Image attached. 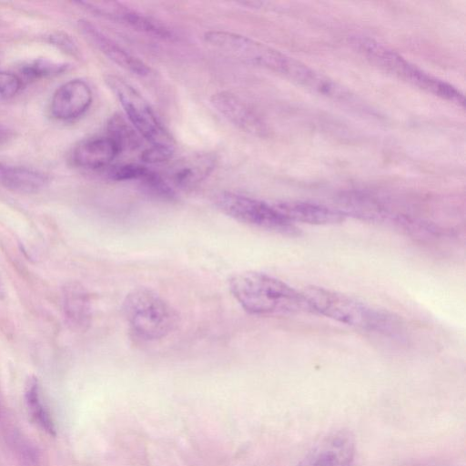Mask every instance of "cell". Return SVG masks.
Returning <instances> with one entry per match:
<instances>
[{"mask_svg": "<svg viewBox=\"0 0 466 466\" xmlns=\"http://www.w3.org/2000/svg\"><path fill=\"white\" fill-rule=\"evenodd\" d=\"M23 82L15 74L0 71V100L9 99L19 93Z\"/></svg>", "mask_w": 466, "mask_h": 466, "instance_id": "603a6c76", "label": "cell"}, {"mask_svg": "<svg viewBox=\"0 0 466 466\" xmlns=\"http://www.w3.org/2000/svg\"><path fill=\"white\" fill-rule=\"evenodd\" d=\"M65 68V65L40 59L25 66L22 71L27 78L35 79L58 74Z\"/></svg>", "mask_w": 466, "mask_h": 466, "instance_id": "7402d4cb", "label": "cell"}, {"mask_svg": "<svg viewBox=\"0 0 466 466\" xmlns=\"http://www.w3.org/2000/svg\"><path fill=\"white\" fill-rule=\"evenodd\" d=\"M142 188L149 195L163 200H173L177 195L171 185L155 171L148 169L139 180Z\"/></svg>", "mask_w": 466, "mask_h": 466, "instance_id": "ffe728a7", "label": "cell"}, {"mask_svg": "<svg viewBox=\"0 0 466 466\" xmlns=\"http://www.w3.org/2000/svg\"><path fill=\"white\" fill-rule=\"evenodd\" d=\"M351 45L359 53L383 70L435 96L464 106L462 94L454 86L423 72L378 41L366 36H354Z\"/></svg>", "mask_w": 466, "mask_h": 466, "instance_id": "277c9868", "label": "cell"}, {"mask_svg": "<svg viewBox=\"0 0 466 466\" xmlns=\"http://www.w3.org/2000/svg\"><path fill=\"white\" fill-rule=\"evenodd\" d=\"M65 316L73 329L86 330L91 322L92 309L89 295L80 283L71 282L63 292Z\"/></svg>", "mask_w": 466, "mask_h": 466, "instance_id": "2e32d148", "label": "cell"}, {"mask_svg": "<svg viewBox=\"0 0 466 466\" xmlns=\"http://www.w3.org/2000/svg\"><path fill=\"white\" fill-rule=\"evenodd\" d=\"M174 148L150 147L141 154V159L147 163H160L169 159Z\"/></svg>", "mask_w": 466, "mask_h": 466, "instance_id": "cb8c5ba5", "label": "cell"}, {"mask_svg": "<svg viewBox=\"0 0 466 466\" xmlns=\"http://www.w3.org/2000/svg\"><path fill=\"white\" fill-rule=\"evenodd\" d=\"M274 205L292 223L330 225L341 222L345 217L339 210L312 202L283 201Z\"/></svg>", "mask_w": 466, "mask_h": 466, "instance_id": "5bb4252c", "label": "cell"}, {"mask_svg": "<svg viewBox=\"0 0 466 466\" xmlns=\"http://www.w3.org/2000/svg\"><path fill=\"white\" fill-rule=\"evenodd\" d=\"M78 26L88 42L120 67L140 76L150 74V67L146 63L117 45L91 22L80 20Z\"/></svg>", "mask_w": 466, "mask_h": 466, "instance_id": "30bf717a", "label": "cell"}, {"mask_svg": "<svg viewBox=\"0 0 466 466\" xmlns=\"http://www.w3.org/2000/svg\"><path fill=\"white\" fill-rule=\"evenodd\" d=\"M228 287L242 309L252 315L282 316L306 310L300 291L266 273H236L229 278Z\"/></svg>", "mask_w": 466, "mask_h": 466, "instance_id": "6da1fadb", "label": "cell"}, {"mask_svg": "<svg viewBox=\"0 0 466 466\" xmlns=\"http://www.w3.org/2000/svg\"><path fill=\"white\" fill-rule=\"evenodd\" d=\"M300 292L306 311L385 335H394L399 329L400 322L390 313L371 308L342 293L316 286L307 287Z\"/></svg>", "mask_w": 466, "mask_h": 466, "instance_id": "7a4b0ae2", "label": "cell"}, {"mask_svg": "<svg viewBox=\"0 0 466 466\" xmlns=\"http://www.w3.org/2000/svg\"><path fill=\"white\" fill-rule=\"evenodd\" d=\"M216 156L211 153H197L174 163L167 175L177 187L189 189L206 179L216 166Z\"/></svg>", "mask_w": 466, "mask_h": 466, "instance_id": "4fadbf2b", "label": "cell"}, {"mask_svg": "<svg viewBox=\"0 0 466 466\" xmlns=\"http://www.w3.org/2000/svg\"><path fill=\"white\" fill-rule=\"evenodd\" d=\"M8 135L5 130L0 127V144L7 138Z\"/></svg>", "mask_w": 466, "mask_h": 466, "instance_id": "484cf974", "label": "cell"}, {"mask_svg": "<svg viewBox=\"0 0 466 466\" xmlns=\"http://www.w3.org/2000/svg\"><path fill=\"white\" fill-rule=\"evenodd\" d=\"M48 177L37 170L0 162V184L18 193H36L44 189Z\"/></svg>", "mask_w": 466, "mask_h": 466, "instance_id": "e0dca14e", "label": "cell"}, {"mask_svg": "<svg viewBox=\"0 0 466 466\" xmlns=\"http://www.w3.org/2000/svg\"><path fill=\"white\" fill-rule=\"evenodd\" d=\"M213 107L238 129L260 134L264 128L254 110L239 96L228 91L214 94L210 98Z\"/></svg>", "mask_w": 466, "mask_h": 466, "instance_id": "7c38bea8", "label": "cell"}, {"mask_svg": "<svg viewBox=\"0 0 466 466\" xmlns=\"http://www.w3.org/2000/svg\"><path fill=\"white\" fill-rule=\"evenodd\" d=\"M92 91L84 80L72 79L60 86L51 100V113L58 120L68 121L84 115L92 103Z\"/></svg>", "mask_w": 466, "mask_h": 466, "instance_id": "8fae6325", "label": "cell"}, {"mask_svg": "<svg viewBox=\"0 0 466 466\" xmlns=\"http://www.w3.org/2000/svg\"><path fill=\"white\" fill-rule=\"evenodd\" d=\"M105 82L121 104L134 128L151 147H175V140L146 98L123 78L108 75Z\"/></svg>", "mask_w": 466, "mask_h": 466, "instance_id": "8992f818", "label": "cell"}, {"mask_svg": "<svg viewBox=\"0 0 466 466\" xmlns=\"http://www.w3.org/2000/svg\"><path fill=\"white\" fill-rule=\"evenodd\" d=\"M355 451L353 434L348 430H335L312 446L299 466H350Z\"/></svg>", "mask_w": 466, "mask_h": 466, "instance_id": "9c48e42d", "label": "cell"}, {"mask_svg": "<svg viewBox=\"0 0 466 466\" xmlns=\"http://www.w3.org/2000/svg\"><path fill=\"white\" fill-rule=\"evenodd\" d=\"M25 399L34 420L46 432L55 434L53 421L41 402L38 385L35 380H31L27 386Z\"/></svg>", "mask_w": 466, "mask_h": 466, "instance_id": "d6986e66", "label": "cell"}, {"mask_svg": "<svg viewBox=\"0 0 466 466\" xmlns=\"http://www.w3.org/2000/svg\"><path fill=\"white\" fill-rule=\"evenodd\" d=\"M107 137L116 145L120 153L136 149L140 145V138L135 128L118 114L113 115L107 123Z\"/></svg>", "mask_w": 466, "mask_h": 466, "instance_id": "ac0fdd59", "label": "cell"}, {"mask_svg": "<svg viewBox=\"0 0 466 466\" xmlns=\"http://www.w3.org/2000/svg\"><path fill=\"white\" fill-rule=\"evenodd\" d=\"M214 202L221 212L241 223L282 235H299V228L275 205L228 191L217 194Z\"/></svg>", "mask_w": 466, "mask_h": 466, "instance_id": "52a82bcc", "label": "cell"}, {"mask_svg": "<svg viewBox=\"0 0 466 466\" xmlns=\"http://www.w3.org/2000/svg\"><path fill=\"white\" fill-rule=\"evenodd\" d=\"M77 5L90 13L148 35L163 40H173L175 37L173 31L166 24L122 3L115 1H82L77 2Z\"/></svg>", "mask_w": 466, "mask_h": 466, "instance_id": "ba28073f", "label": "cell"}, {"mask_svg": "<svg viewBox=\"0 0 466 466\" xmlns=\"http://www.w3.org/2000/svg\"><path fill=\"white\" fill-rule=\"evenodd\" d=\"M120 153L107 136L87 138L78 144L73 152V160L80 167L98 169L107 167Z\"/></svg>", "mask_w": 466, "mask_h": 466, "instance_id": "9a60e30c", "label": "cell"}, {"mask_svg": "<svg viewBox=\"0 0 466 466\" xmlns=\"http://www.w3.org/2000/svg\"><path fill=\"white\" fill-rule=\"evenodd\" d=\"M148 168L139 164H123L111 167L107 177L114 181H139Z\"/></svg>", "mask_w": 466, "mask_h": 466, "instance_id": "44dd1931", "label": "cell"}, {"mask_svg": "<svg viewBox=\"0 0 466 466\" xmlns=\"http://www.w3.org/2000/svg\"><path fill=\"white\" fill-rule=\"evenodd\" d=\"M123 312L131 331L147 341L167 337L178 322L176 309L147 288L130 291L124 299Z\"/></svg>", "mask_w": 466, "mask_h": 466, "instance_id": "5b68a950", "label": "cell"}, {"mask_svg": "<svg viewBox=\"0 0 466 466\" xmlns=\"http://www.w3.org/2000/svg\"><path fill=\"white\" fill-rule=\"evenodd\" d=\"M54 43L61 46L66 52L72 55L77 53V48L74 42L66 35H56L53 36Z\"/></svg>", "mask_w": 466, "mask_h": 466, "instance_id": "d4e9b609", "label": "cell"}, {"mask_svg": "<svg viewBox=\"0 0 466 466\" xmlns=\"http://www.w3.org/2000/svg\"><path fill=\"white\" fill-rule=\"evenodd\" d=\"M204 39L231 57L250 66L281 74L303 86L312 79V68L248 36L228 31L212 30L205 33Z\"/></svg>", "mask_w": 466, "mask_h": 466, "instance_id": "3957f363", "label": "cell"}]
</instances>
